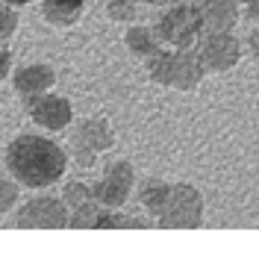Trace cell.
<instances>
[{
	"instance_id": "obj_13",
	"label": "cell",
	"mask_w": 259,
	"mask_h": 262,
	"mask_svg": "<svg viewBox=\"0 0 259 262\" xmlns=\"http://www.w3.org/2000/svg\"><path fill=\"white\" fill-rule=\"evenodd\" d=\"M124 48H127L130 56H136V59H147V56H153L156 50L162 48V38H159V33H156V27L153 24H139V21H133V24H127V30H124Z\"/></svg>"
},
{
	"instance_id": "obj_17",
	"label": "cell",
	"mask_w": 259,
	"mask_h": 262,
	"mask_svg": "<svg viewBox=\"0 0 259 262\" xmlns=\"http://www.w3.org/2000/svg\"><path fill=\"white\" fill-rule=\"evenodd\" d=\"M62 201L68 203V209H80V206H89L94 201V191H92V183H85V180H65L62 183Z\"/></svg>"
},
{
	"instance_id": "obj_5",
	"label": "cell",
	"mask_w": 259,
	"mask_h": 262,
	"mask_svg": "<svg viewBox=\"0 0 259 262\" xmlns=\"http://www.w3.org/2000/svg\"><path fill=\"white\" fill-rule=\"evenodd\" d=\"M92 191L103 209H124L136 194V165L130 159H106Z\"/></svg>"
},
{
	"instance_id": "obj_15",
	"label": "cell",
	"mask_w": 259,
	"mask_h": 262,
	"mask_svg": "<svg viewBox=\"0 0 259 262\" xmlns=\"http://www.w3.org/2000/svg\"><path fill=\"white\" fill-rule=\"evenodd\" d=\"M171 71H174V48H168V45H162L153 56L144 59L147 80L159 89H171Z\"/></svg>"
},
{
	"instance_id": "obj_9",
	"label": "cell",
	"mask_w": 259,
	"mask_h": 262,
	"mask_svg": "<svg viewBox=\"0 0 259 262\" xmlns=\"http://www.w3.org/2000/svg\"><path fill=\"white\" fill-rule=\"evenodd\" d=\"M115 127H112V121L106 118L103 112H94V115H85V118L77 121V127L71 133V142L74 144H82V147H89L92 154L97 156H106L112 147H115Z\"/></svg>"
},
{
	"instance_id": "obj_8",
	"label": "cell",
	"mask_w": 259,
	"mask_h": 262,
	"mask_svg": "<svg viewBox=\"0 0 259 262\" xmlns=\"http://www.w3.org/2000/svg\"><path fill=\"white\" fill-rule=\"evenodd\" d=\"M9 80H12V89H15L18 100L24 103V100H30L35 95H45L50 89H56L59 74L50 62H24V65H18L12 71Z\"/></svg>"
},
{
	"instance_id": "obj_18",
	"label": "cell",
	"mask_w": 259,
	"mask_h": 262,
	"mask_svg": "<svg viewBox=\"0 0 259 262\" xmlns=\"http://www.w3.org/2000/svg\"><path fill=\"white\" fill-rule=\"evenodd\" d=\"M21 183L12 177L9 171H6V165H0V218H6V215L18 206V201H21Z\"/></svg>"
},
{
	"instance_id": "obj_11",
	"label": "cell",
	"mask_w": 259,
	"mask_h": 262,
	"mask_svg": "<svg viewBox=\"0 0 259 262\" xmlns=\"http://www.w3.org/2000/svg\"><path fill=\"white\" fill-rule=\"evenodd\" d=\"M206 30H235L242 21V3L239 0H191Z\"/></svg>"
},
{
	"instance_id": "obj_12",
	"label": "cell",
	"mask_w": 259,
	"mask_h": 262,
	"mask_svg": "<svg viewBox=\"0 0 259 262\" xmlns=\"http://www.w3.org/2000/svg\"><path fill=\"white\" fill-rule=\"evenodd\" d=\"M38 3H41V18L53 30L77 27L89 9V0H38Z\"/></svg>"
},
{
	"instance_id": "obj_7",
	"label": "cell",
	"mask_w": 259,
	"mask_h": 262,
	"mask_svg": "<svg viewBox=\"0 0 259 262\" xmlns=\"http://www.w3.org/2000/svg\"><path fill=\"white\" fill-rule=\"evenodd\" d=\"M21 106H24V112H27V118L33 121L38 130L53 133V136H56V133H65L71 124H74V118H77V109L71 103V97L56 92V89L24 100Z\"/></svg>"
},
{
	"instance_id": "obj_22",
	"label": "cell",
	"mask_w": 259,
	"mask_h": 262,
	"mask_svg": "<svg viewBox=\"0 0 259 262\" xmlns=\"http://www.w3.org/2000/svg\"><path fill=\"white\" fill-rule=\"evenodd\" d=\"M245 53H250L253 59H259V21H253V24H250V30H247V36H245Z\"/></svg>"
},
{
	"instance_id": "obj_23",
	"label": "cell",
	"mask_w": 259,
	"mask_h": 262,
	"mask_svg": "<svg viewBox=\"0 0 259 262\" xmlns=\"http://www.w3.org/2000/svg\"><path fill=\"white\" fill-rule=\"evenodd\" d=\"M171 3H177V0H141V6H153V9H165Z\"/></svg>"
},
{
	"instance_id": "obj_20",
	"label": "cell",
	"mask_w": 259,
	"mask_h": 262,
	"mask_svg": "<svg viewBox=\"0 0 259 262\" xmlns=\"http://www.w3.org/2000/svg\"><path fill=\"white\" fill-rule=\"evenodd\" d=\"M68 159H71V168H80V171H89V168L97 165V159L100 156L92 154L89 147H82V144H68Z\"/></svg>"
},
{
	"instance_id": "obj_1",
	"label": "cell",
	"mask_w": 259,
	"mask_h": 262,
	"mask_svg": "<svg viewBox=\"0 0 259 262\" xmlns=\"http://www.w3.org/2000/svg\"><path fill=\"white\" fill-rule=\"evenodd\" d=\"M3 165L24 189H50L65 180V171L71 168L68 147L53 139V133L45 130H24L15 133L3 144Z\"/></svg>"
},
{
	"instance_id": "obj_24",
	"label": "cell",
	"mask_w": 259,
	"mask_h": 262,
	"mask_svg": "<svg viewBox=\"0 0 259 262\" xmlns=\"http://www.w3.org/2000/svg\"><path fill=\"white\" fill-rule=\"evenodd\" d=\"M6 3H12V6L24 9V6H30V3H38V0H6Z\"/></svg>"
},
{
	"instance_id": "obj_14",
	"label": "cell",
	"mask_w": 259,
	"mask_h": 262,
	"mask_svg": "<svg viewBox=\"0 0 259 262\" xmlns=\"http://www.w3.org/2000/svg\"><path fill=\"white\" fill-rule=\"evenodd\" d=\"M168 194H171V180H165V177H144L141 183H136V201L153 218L162 212Z\"/></svg>"
},
{
	"instance_id": "obj_4",
	"label": "cell",
	"mask_w": 259,
	"mask_h": 262,
	"mask_svg": "<svg viewBox=\"0 0 259 262\" xmlns=\"http://www.w3.org/2000/svg\"><path fill=\"white\" fill-rule=\"evenodd\" d=\"M156 33L168 48H195L198 38L203 36V21L191 0H177L171 6L159 9V15L150 21Z\"/></svg>"
},
{
	"instance_id": "obj_25",
	"label": "cell",
	"mask_w": 259,
	"mask_h": 262,
	"mask_svg": "<svg viewBox=\"0 0 259 262\" xmlns=\"http://www.w3.org/2000/svg\"><path fill=\"white\" fill-rule=\"evenodd\" d=\"M239 3H242V6H245V3H253V0H239Z\"/></svg>"
},
{
	"instance_id": "obj_19",
	"label": "cell",
	"mask_w": 259,
	"mask_h": 262,
	"mask_svg": "<svg viewBox=\"0 0 259 262\" xmlns=\"http://www.w3.org/2000/svg\"><path fill=\"white\" fill-rule=\"evenodd\" d=\"M141 0H103V15L112 24H133L139 21Z\"/></svg>"
},
{
	"instance_id": "obj_10",
	"label": "cell",
	"mask_w": 259,
	"mask_h": 262,
	"mask_svg": "<svg viewBox=\"0 0 259 262\" xmlns=\"http://www.w3.org/2000/svg\"><path fill=\"white\" fill-rule=\"evenodd\" d=\"M206 65L200 62L195 48H174V71H171V89L174 92H198L203 77H206Z\"/></svg>"
},
{
	"instance_id": "obj_3",
	"label": "cell",
	"mask_w": 259,
	"mask_h": 262,
	"mask_svg": "<svg viewBox=\"0 0 259 262\" xmlns=\"http://www.w3.org/2000/svg\"><path fill=\"white\" fill-rule=\"evenodd\" d=\"M71 209L62 201V194L38 191L27 201H18V206L6 215V227L12 230H68Z\"/></svg>"
},
{
	"instance_id": "obj_26",
	"label": "cell",
	"mask_w": 259,
	"mask_h": 262,
	"mask_svg": "<svg viewBox=\"0 0 259 262\" xmlns=\"http://www.w3.org/2000/svg\"><path fill=\"white\" fill-rule=\"evenodd\" d=\"M0 154H3V142H0Z\"/></svg>"
},
{
	"instance_id": "obj_6",
	"label": "cell",
	"mask_w": 259,
	"mask_h": 262,
	"mask_svg": "<svg viewBox=\"0 0 259 262\" xmlns=\"http://www.w3.org/2000/svg\"><path fill=\"white\" fill-rule=\"evenodd\" d=\"M195 50L209 74H230L245 59V38H239L233 30H206Z\"/></svg>"
},
{
	"instance_id": "obj_16",
	"label": "cell",
	"mask_w": 259,
	"mask_h": 262,
	"mask_svg": "<svg viewBox=\"0 0 259 262\" xmlns=\"http://www.w3.org/2000/svg\"><path fill=\"white\" fill-rule=\"evenodd\" d=\"M144 227H150V221H144L141 215L124 212V209H103L100 206L92 230H144Z\"/></svg>"
},
{
	"instance_id": "obj_2",
	"label": "cell",
	"mask_w": 259,
	"mask_h": 262,
	"mask_svg": "<svg viewBox=\"0 0 259 262\" xmlns=\"http://www.w3.org/2000/svg\"><path fill=\"white\" fill-rule=\"evenodd\" d=\"M203 224H206L203 189L188 180L171 183V194L165 201L162 212L156 215V227H162V230H200Z\"/></svg>"
},
{
	"instance_id": "obj_21",
	"label": "cell",
	"mask_w": 259,
	"mask_h": 262,
	"mask_svg": "<svg viewBox=\"0 0 259 262\" xmlns=\"http://www.w3.org/2000/svg\"><path fill=\"white\" fill-rule=\"evenodd\" d=\"M15 71V53H12V41L0 38V83H6Z\"/></svg>"
}]
</instances>
